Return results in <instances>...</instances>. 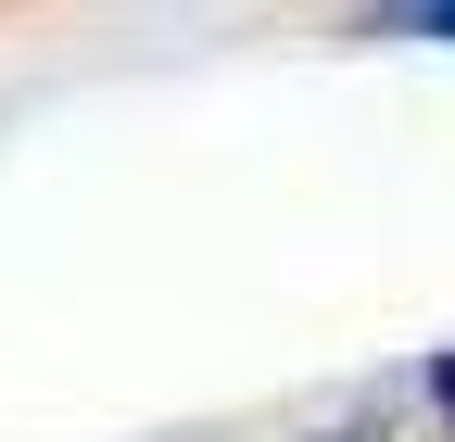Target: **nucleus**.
I'll use <instances>...</instances> for the list:
<instances>
[{"mask_svg": "<svg viewBox=\"0 0 455 442\" xmlns=\"http://www.w3.org/2000/svg\"><path fill=\"white\" fill-rule=\"evenodd\" d=\"M355 38H455V0H367Z\"/></svg>", "mask_w": 455, "mask_h": 442, "instance_id": "f257e3e1", "label": "nucleus"}, {"mask_svg": "<svg viewBox=\"0 0 455 442\" xmlns=\"http://www.w3.org/2000/svg\"><path fill=\"white\" fill-rule=\"evenodd\" d=\"M418 392H430V405L455 417V354H430V367H418Z\"/></svg>", "mask_w": 455, "mask_h": 442, "instance_id": "f03ea898", "label": "nucleus"}]
</instances>
